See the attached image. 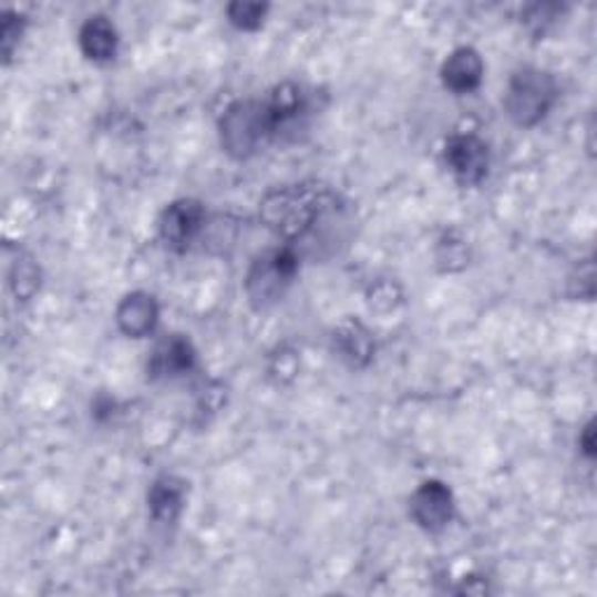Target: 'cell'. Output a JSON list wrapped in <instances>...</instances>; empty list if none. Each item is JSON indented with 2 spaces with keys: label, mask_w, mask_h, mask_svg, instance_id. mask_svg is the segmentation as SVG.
Returning <instances> with one entry per match:
<instances>
[{
  "label": "cell",
  "mask_w": 597,
  "mask_h": 597,
  "mask_svg": "<svg viewBox=\"0 0 597 597\" xmlns=\"http://www.w3.org/2000/svg\"><path fill=\"white\" fill-rule=\"evenodd\" d=\"M329 208V192L320 185H287L264 196L261 219L282 238H299Z\"/></svg>",
  "instance_id": "1"
},
{
  "label": "cell",
  "mask_w": 597,
  "mask_h": 597,
  "mask_svg": "<svg viewBox=\"0 0 597 597\" xmlns=\"http://www.w3.org/2000/svg\"><path fill=\"white\" fill-rule=\"evenodd\" d=\"M223 147L236 159H248L276 136L267 101H238L219 122Z\"/></svg>",
  "instance_id": "2"
},
{
  "label": "cell",
  "mask_w": 597,
  "mask_h": 597,
  "mask_svg": "<svg viewBox=\"0 0 597 597\" xmlns=\"http://www.w3.org/2000/svg\"><path fill=\"white\" fill-rule=\"evenodd\" d=\"M556 99L558 86L553 75L539 69H523L508 82L504 107L518 126H535L546 117Z\"/></svg>",
  "instance_id": "3"
},
{
  "label": "cell",
  "mask_w": 597,
  "mask_h": 597,
  "mask_svg": "<svg viewBox=\"0 0 597 597\" xmlns=\"http://www.w3.org/2000/svg\"><path fill=\"white\" fill-rule=\"evenodd\" d=\"M299 271V261L292 250H269L259 255L246 278V292L257 311H267L276 306L287 287L292 285Z\"/></svg>",
  "instance_id": "4"
},
{
  "label": "cell",
  "mask_w": 597,
  "mask_h": 597,
  "mask_svg": "<svg viewBox=\"0 0 597 597\" xmlns=\"http://www.w3.org/2000/svg\"><path fill=\"white\" fill-rule=\"evenodd\" d=\"M446 164L462 185H478L491 166V152L478 136H453L446 145Z\"/></svg>",
  "instance_id": "5"
},
{
  "label": "cell",
  "mask_w": 597,
  "mask_h": 597,
  "mask_svg": "<svg viewBox=\"0 0 597 597\" xmlns=\"http://www.w3.org/2000/svg\"><path fill=\"white\" fill-rule=\"evenodd\" d=\"M204 206L194 198H181L171 204L159 219V234L168 248L183 250L194 240V236L204 227Z\"/></svg>",
  "instance_id": "6"
},
{
  "label": "cell",
  "mask_w": 597,
  "mask_h": 597,
  "mask_svg": "<svg viewBox=\"0 0 597 597\" xmlns=\"http://www.w3.org/2000/svg\"><path fill=\"white\" fill-rule=\"evenodd\" d=\"M411 516L420 527L439 533L453 518V495L441 481H425L411 497Z\"/></svg>",
  "instance_id": "7"
},
{
  "label": "cell",
  "mask_w": 597,
  "mask_h": 597,
  "mask_svg": "<svg viewBox=\"0 0 597 597\" xmlns=\"http://www.w3.org/2000/svg\"><path fill=\"white\" fill-rule=\"evenodd\" d=\"M159 306L147 292H134L117 306V325L131 339H143L157 327Z\"/></svg>",
  "instance_id": "8"
},
{
  "label": "cell",
  "mask_w": 597,
  "mask_h": 597,
  "mask_svg": "<svg viewBox=\"0 0 597 597\" xmlns=\"http://www.w3.org/2000/svg\"><path fill=\"white\" fill-rule=\"evenodd\" d=\"M441 80L455 94H470L483 80V59L472 48L455 50L441 69Z\"/></svg>",
  "instance_id": "9"
},
{
  "label": "cell",
  "mask_w": 597,
  "mask_h": 597,
  "mask_svg": "<svg viewBox=\"0 0 597 597\" xmlns=\"http://www.w3.org/2000/svg\"><path fill=\"white\" fill-rule=\"evenodd\" d=\"M194 367V348L183 337H171L154 348L147 371L152 379H175Z\"/></svg>",
  "instance_id": "10"
},
{
  "label": "cell",
  "mask_w": 597,
  "mask_h": 597,
  "mask_svg": "<svg viewBox=\"0 0 597 597\" xmlns=\"http://www.w3.org/2000/svg\"><path fill=\"white\" fill-rule=\"evenodd\" d=\"M117 29L107 17H92L80 29L82 54L92 61H110L117 54Z\"/></svg>",
  "instance_id": "11"
},
{
  "label": "cell",
  "mask_w": 597,
  "mask_h": 597,
  "mask_svg": "<svg viewBox=\"0 0 597 597\" xmlns=\"http://www.w3.org/2000/svg\"><path fill=\"white\" fill-rule=\"evenodd\" d=\"M183 500H185V488L178 478L164 476L159 481H154L150 491V514L157 523H173L183 512Z\"/></svg>",
  "instance_id": "12"
},
{
  "label": "cell",
  "mask_w": 597,
  "mask_h": 597,
  "mask_svg": "<svg viewBox=\"0 0 597 597\" xmlns=\"http://www.w3.org/2000/svg\"><path fill=\"white\" fill-rule=\"evenodd\" d=\"M337 346L341 350V358H346L352 367H364L371 360L373 341L360 322L343 325L337 334Z\"/></svg>",
  "instance_id": "13"
},
{
  "label": "cell",
  "mask_w": 597,
  "mask_h": 597,
  "mask_svg": "<svg viewBox=\"0 0 597 597\" xmlns=\"http://www.w3.org/2000/svg\"><path fill=\"white\" fill-rule=\"evenodd\" d=\"M267 6L259 3H234L229 6V21L234 27L243 29V31H255L261 27L264 17H267Z\"/></svg>",
  "instance_id": "14"
},
{
  "label": "cell",
  "mask_w": 597,
  "mask_h": 597,
  "mask_svg": "<svg viewBox=\"0 0 597 597\" xmlns=\"http://www.w3.org/2000/svg\"><path fill=\"white\" fill-rule=\"evenodd\" d=\"M21 27H24V21H21V17H14L10 12L3 14V29H0V38H3V52H6V56L12 54L14 45L19 42Z\"/></svg>",
  "instance_id": "15"
},
{
  "label": "cell",
  "mask_w": 597,
  "mask_h": 597,
  "mask_svg": "<svg viewBox=\"0 0 597 597\" xmlns=\"http://www.w3.org/2000/svg\"><path fill=\"white\" fill-rule=\"evenodd\" d=\"M593 436H595V428H593V423H590V425L586 428L584 436H581V444H584V451H586L588 457L595 453V441H593Z\"/></svg>",
  "instance_id": "16"
}]
</instances>
